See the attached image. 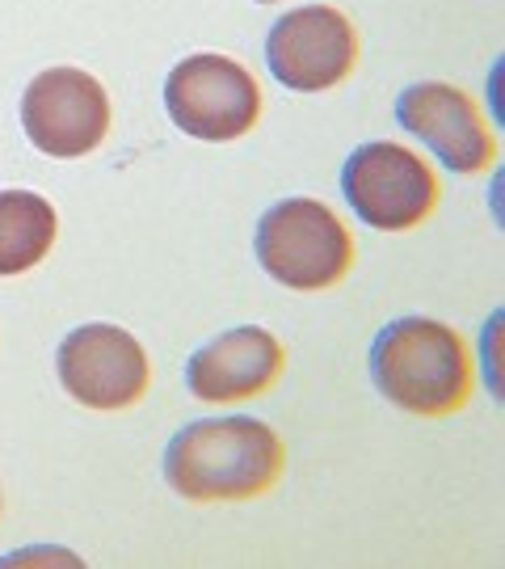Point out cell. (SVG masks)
<instances>
[{
  "mask_svg": "<svg viewBox=\"0 0 505 569\" xmlns=\"http://www.w3.org/2000/svg\"><path fill=\"white\" fill-rule=\"evenodd\" d=\"M286 451L270 422L249 413L199 418L164 448V481L185 502H249L283 477Z\"/></svg>",
  "mask_w": 505,
  "mask_h": 569,
  "instance_id": "cell-1",
  "label": "cell"
},
{
  "mask_svg": "<svg viewBox=\"0 0 505 569\" xmlns=\"http://www.w3.org/2000/svg\"><path fill=\"white\" fill-rule=\"evenodd\" d=\"M371 380L387 406L443 418L472 392V359L464 338L434 317H396L371 342Z\"/></svg>",
  "mask_w": 505,
  "mask_h": 569,
  "instance_id": "cell-2",
  "label": "cell"
},
{
  "mask_svg": "<svg viewBox=\"0 0 505 569\" xmlns=\"http://www.w3.org/2000/svg\"><path fill=\"white\" fill-rule=\"evenodd\" d=\"M257 266L291 291H324L354 266V237L321 199H283L257 220Z\"/></svg>",
  "mask_w": 505,
  "mask_h": 569,
  "instance_id": "cell-3",
  "label": "cell"
},
{
  "mask_svg": "<svg viewBox=\"0 0 505 569\" xmlns=\"http://www.w3.org/2000/svg\"><path fill=\"white\" fill-rule=\"evenodd\" d=\"M164 110L190 140L232 143L262 119V89L241 60L202 51L164 77Z\"/></svg>",
  "mask_w": 505,
  "mask_h": 569,
  "instance_id": "cell-4",
  "label": "cell"
},
{
  "mask_svg": "<svg viewBox=\"0 0 505 569\" xmlns=\"http://www.w3.org/2000/svg\"><path fill=\"white\" fill-rule=\"evenodd\" d=\"M342 199L375 232H408L438 203L434 169L396 140L358 143L342 164Z\"/></svg>",
  "mask_w": 505,
  "mask_h": 569,
  "instance_id": "cell-5",
  "label": "cell"
},
{
  "mask_svg": "<svg viewBox=\"0 0 505 569\" xmlns=\"http://www.w3.org/2000/svg\"><path fill=\"white\" fill-rule=\"evenodd\" d=\"M21 131L42 157H89L110 136V98L84 68H47L21 93Z\"/></svg>",
  "mask_w": 505,
  "mask_h": 569,
  "instance_id": "cell-6",
  "label": "cell"
},
{
  "mask_svg": "<svg viewBox=\"0 0 505 569\" xmlns=\"http://www.w3.org/2000/svg\"><path fill=\"white\" fill-rule=\"evenodd\" d=\"M358 63V30L333 4L286 9L265 34L270 77L295 93H321L342 84Z\"/></svg>",
  "mask_w": 505,
  "mask_h": 569,
  "instance_id": "cell-7",
  "label": "cell"
},
{
  "mask_svg": "<svg viewBox=\"0 0 505 569\" xmlns=\"http://www.w3.org/2000/svg\"><path fill=\"white\" fill-rule=\"evenodd\" d=\"M63 392L84 409H131L152 385V363L135 333L105 321L77 326L55 350Z\"/></svg>",
  "mask_w": 505,
  "mask_h": 569,
  "instance_id": "cell-8",
  "label": "cell"
},
{
  "mask_svg": "<svg viewBox=\"0 0 505 569\" xmlns=\"http://www.w3.org/2000/svg\"><path fill=\"white\" fill-rule=\"evenodd\" d=\"M396 122L401 131L417 136L451 173H464V178L481 173L497 157V143L488 136L476 102L446 81H417L401 89Z\"/></svg>",
  "mask_w": 505,
  "mask_h": 569,
  "instance_id": "cell-9",
  "label": "cell"
},
{
  "mask_svg": "<svg viewBox=\"0 0 505 569\" xmlns=\"http://www.w3.org/2000/svg\"><path fill=\"white\" fill-rule=\"evenodd\" d=\"M283 342L265 326H236L199 346L185 363V388L206 406L249 401L283 376Z\"/></svg>",
  "mask_w": 505,
  "mask_h": 569,
  "instance_id": "cell-10",
  "label": "cell"
},
{
  "mask_svg": "<svg viewBox=\"0 0 505 569\" xmlns=\"http://www.w3.org/2000/svg\"><path fill=\"white\" fill-rule=\"evenodd\" d=\"M55 232L60 216L39 190H0V279L34 270L51 253Z\"/></svg>",
  "mask_w": 505,
  "mask_h": 569,
  "instance_id": "cell-11",
  "label": "cell"
},
{
  "mask_svg": "<svg viewBox=\"0 0 505 569\" xmlns=\"http://www.w3.org/2000/svg\"><path fill=\"white\" fill-rule=\"evenodd\" d=\"M257 4H274V0H257Z\"/></svg>",
  "mask_w": 505,
  "mask_h": 569,
  "instance_id": "cell-12",
  "label": "cell"
}]
</instances>
